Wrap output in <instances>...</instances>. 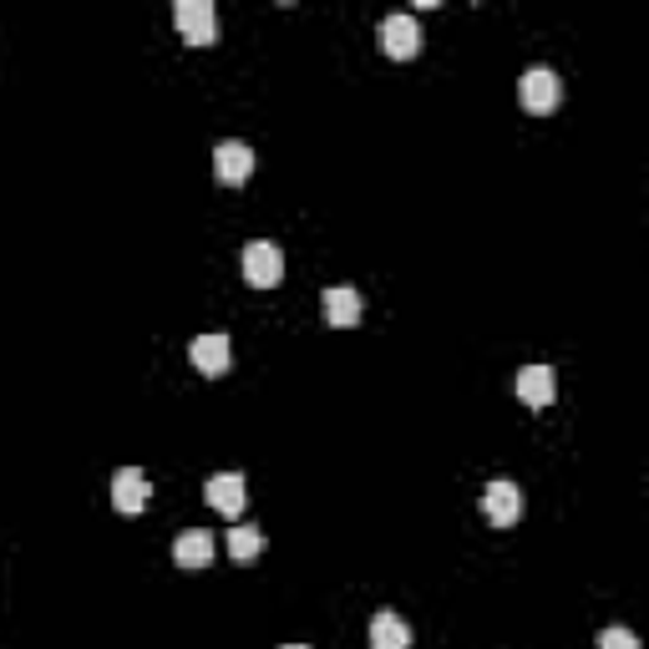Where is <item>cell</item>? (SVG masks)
<instances>
[{
	"label": "cell",
	"mask_w": 649,
	"mask_h": 649,
	"mask_svg": "<svg viewBox=\"0 0 649 649\" xmlns=\"http://www.w3.org/2000/svg\"><path fill=\"white\" fill-rule=\"evenodd\" d=\"M482 513H488L492 528H513L518 513H523V492H518V482H508V478L488 482V488H482Z\"/></svg>",
	"instance_id": "6"
},
{
	"label": "cell",
	"mask_w": 649,
	"mask_h": 649,
	"mask_svg": "<svg viewBox=\"0 0 649 649\" xmlns=\"http://www.w3.org/2000/svg\"><path fill=\"white\" fill-rule=\"evenodd\" d=\"M228 335H198L194 345H188V361H194V371L198 376H208V381H218L228 371Z\"/></svg>",
	"instance_id": "9"
},
{
	"label": "cell",
	"mask_w": 649,
	"mask_h": 649,
	"mask_svg": "<svg viewBox=\"0 0 649 649\" xmlns=\"http://www.w3.org/2000/svg\"><path fill=\"white\" fill-rule=\"evenodd\" d=\"M553 391H559L553 365H523V371H518V401H523L528 411L553 406Z\"/></svg>",
	"instance_id": "8"
},
{
	"label": "cell",
	"mask_w": 649,
	"mask_h": 649,
	"mask_svg": "<svg viewBox=\"0 0 649 649\" xmlns=\"http://www.w3.org/2000/svg\"><path fill=\"white\" fill-rule=\"evenodd\" d=\"M371 649H411V625L401 614H391V609H381L371 619Z\"/></svg>",
	"instance_id": "13"
},
{
	"label": "cell",
	"mask_w": 649,
	"mask_h": 649,
	"mask_svg": "<svg viewBox=\"0 0 649 649\" xmlns=\"http://www.w3.org/2000/svg\"><path fill=\"white\" fill-rule=\"evenodd\" d=\"M173 21H178V36L188 46H214L218 41V11H214V0H178Z\"/></svg>",
	"instance_id": "2"
},
{
	"label": "cell",
	"mask_w": 649,
	"mask_h": 649,
	"mask_svg": "<svg viewBox=\"0 0 649 649\" xmlns=\"http://www.w3.org/2000/svg\"><path fill=\"white\" fill-rule=\"evenodd\" d=\"M599 649H639V635L635 629H604V635H599Z\"/></svg>",
	"instance_id": "15"
},
{
	"label": "cell",
	"mask_w": 649,
	"mask_h": 649,
	"mask_svg": "<svg viewBox=\"0 0 649 649\" xmlns=\"http://www.w3.org/2000/svg\"><path fill=\"white\" fill-rule=\"evenodd\" d=\"M319 309H325V325H335V331H351V325H361V295H355L351 285L325 289Z\"/></svg>",
	"instance_id": "12"
},
{
	"label": "cell",
	"mask_w": 649,
	"mask_h": 649,
	"mask_svg": "<svg viewBox=\"0 0 649 649\" xmlns=\"http://www.w3.org/2000/svg\"><path fill=\"white\" fill-rule=\"evenodd\" d=\"M214 173H218V183H228V188H244V183L254 178V148L249 142H218Z\"/></svg>",
	"instance_id": "7"
},
{
	"label": "cell",
	"mask_w": 649,
	"mask_h": 649,
	"mask_svg": "<svg viewBox=\"0 0 649 649\" xmlns=\"http://www.w3.org/2000/svg\"><path fill=\"white\" fill-rule=\"evenodd\" d=\"M204 492H208V508L224 518H244V508H249V482H244V472H214Z\"/></svg>",
	"instance_id": "5"
},
{
	"label": "cell",
	"mask_w": 649,
	"mask_h": 649,
	"mask_svg": "<svg viewBox=\"0 0 649 649\" xmlns=\"http://www.w3.org/2000/svg\"><path fill=\"white\" fill-rule=\"evenodd\" d=\"M239 269H244V285H254V289H274L279 279H285V254H279V244L254 239V244H244Z\"/></svg>",
	"instance_id": "1"
},
{
	"label": "cell",
	"mask_w": 649,
	"mask_h": 649,
	"mask_svg": "<svg viewBox=\"0 0 649 649\" xmlns=\"http://www.w3.org/2000/svg\"><path fill=\"white\" fill-rule=\"evenodd\" d=\"M112 508L117 513H142L148 508V478L137 468H117V478H112Z\"/></svg>",
	"instance_id": "11"
},
{
	"label": "cell",
	"mask_w": 649,
	"mask_h": 649,
	"mask_svg": "<svg viewBox=\"0 0 649 649\" xmlns=\"http://www.w3.org/2000/svg\"><path fill=\"white\" fill-rule=\"evenodd\" d=\"M228 553H234L239 563L259 559V553H264V533H259V528H249V523H244V528H228Z\"/></svg>",
	"instance_id": "14"
},
{
	"label": "cell",
	"mask_w": 649,
	"mask_h": 649,
	"mask_svg": "<svg viewBox=\"0 0 649 649\" xmlns=\"http://www.w3.org/2000/svg\"><path fill=\"white\" fill-rule=\"evenodd\" d=\"M279 649H309V645H279Z\"/></svg>",
	"instance_id": "16"
},
{
	"label": "cell",
	"mask_w": 649,
	"mask_h": 649,
	"mask_svg": "<svg viewBox=\"0 0 649 649\" xmlns=\"http://www.w3.org/2000/svg\"><path fill=\"white\" fill-rule=\"evenodd\" d=\"M381 51H386L391 61L422 57V26H416V16H386V21H381Z\"/></svg>",
	"instance_id": "3"
},
{
	"label": "cell",
	"mask_w": 649,
	"mask_h": 649,
	"mask_svg": "<svg viewBox=\"0 0 649 649\" xmlns=\"http://www.w3.org/2000/svg\"><path fill=\"white\" fill-rule=\"evenodd\" d=\"M173 563L188 573L208 569L214 563V538H208V528H188V533H178V543H173Z\"/></svg>",
	"instance_id": "10"
},
{
	"label": "cell",
	"mask_w": 649,
	"mask_h": 649,
	"mask_svg": "<svg viewBox=\"0 0 649 649\" xmlns=\"http://www.w3.org/2000/svg\"><path fill=\"white\" fill-rule=\"evenodd\" d=\"M559 77L548 67H528L523 77H518V102H523V112H553L559 107Z\"/></svg>",
	"instance_id": "4"
}]
</instances>
